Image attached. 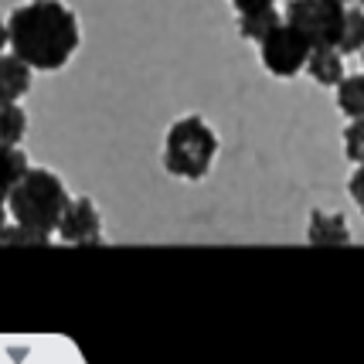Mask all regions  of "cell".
<instances>
[{"label":"cell","mask_w":364,"mask_h":364,"mask_svg":"<svg viewBox=\"0 0 364 364\" xmlns=\"http://www.w3.org/2000/svg\"><path fill=\"white\" fill-rule=\"evenodd\" d=\"M11 48V28H7V17H0V55Z\"/></svg>","instance_id":"19"},{"label":"cell","mask_w":364,"mask_h":364,"mask_svg":"<svg viewBox=\"0 0 364 364\" xmlns=\"http://www.w3.org/2000/svg\"><path fill=\"white\" fill-rule=\"evenodd\" d=\"M55 235L65 245H99L102 242V215H99L92 198H85V194L72 198L65 205L62 222L55 228Z\"/></svg>","instance_id":"6"},{"label":"cell","mask_w":364,"mask_h":364,"mask_svg":"<svg viewBox=\"0 0 364 364\" xmlns=\"http://www.w3.org/2000/svg\"><path fill=\"white\" fill-rule=\"evenodd\" d=\"M306 242L310 245H323V249H337V245H350V228L348 218L341 211H310L306 222Z\"/></svg>","instance_id":"7"},{"label":"cell","mask_w":364,"mask_h":364,"mask_svg":"<svg viewBox=\"0 0 364 364\" xmlns=\"http://www.w3.org/2000/svg\"><path fill=\"white\" fill-rule=\"evenodd\" d=\"M286 14H279L276 7H259V11H245V14H238V34L245 38V41H262L266 34L283 21Z\"/></svg>","instance_id":"12"},{"label":"cell","mask_w":364,"mask_h":364,"mask_svg":"<svg viewBox=\"0 0 364 364\" xmlns=\"http://www.w3.org/2000/svg\"><path fill=\"white\" fill-rule=\"evenodd\" d=\"M72 201V194L65 188V181L48 167H28V174L14 184V191L7 194V211L11 218L21 225H31L41 232H51L62 222L65 205Z\"/></svg>","instance_id":"3"},{"label":"cell","mask_w":364,"mask_h":364,"mask_svg":"<svg viewBox=\"0 0 364 364\" xmlns=\"http://www.w3.org/2000/svg\"><path fill=\"white\" fill-rule=\"evenodd\" d=\"M361 65H364V51H361Z\"/></svg>","instance_id":"22"},{"label":"cell","mask_w":364,"mask_h":364,"mask_svg":"<svg viewBox=\"0 0 364 364\" xmlns=\"http://www.w3.org/2000/svg\"><path fill=\"white\" fill-rule=\"evenodd\" d=\"M7 218H11V211H7V201H0V235H4V228H7Z\"/></svg>","instance_id":"20"},{"label":"cell","mask_w":364,"mask_h":364,"mask_svg":"<svg viewBox=\"0 0 364 364\" xmlns=\"http://www.w3.org/2000/svg\"><path fill=\"white\" fill-rule=\"evenodd\" d=\"M31 82H34V68L21 55H14V51L0 55V99L28 95L31 92Z\"/></svg>","instance_id":"9"},{"label":"cell","mask_w":364,"mask_h":364,"mask_svg":"<svg viewBox=\"0 0 364 364\" xmlns=\"http://www.w3.org/2000/svg\"><path fill=\"white\" fill-rule=\"evenodd\" d=\"M337 109L344 112L348 119L364 116V72L341 79V85H337Z\"/></svg>","instance_id":"13"},{"label":"cell","mask_w":364,"mask_h":364,"mask_svg":"<svg viewBox=\"0 0 364 364\" xmlns=\"http://www.w3.org/2000/svg\"><path fill=\"white\" fill-rule=\"evenodd\" d=\"M344 17H348L344 0H289L286 4V21L293 28H300L314 48L341 45Z\"/></svg>","instance_id":"5"},{"label":"cell","mask_w":364,"mask_h":364,"mask_svg":"<svg viewBox=\"0 0 364 364\" xmlns=\"http://www.w3.org/2000/svg\"><path fill=\"white\" fill-rule=\"evenodd\" d=\"M51 242V232H41V228H31V225H7L4 235H0V245H48Z\"/></svg>","instance_id":"15"},{"label":"cell","mask_w":364,"mask_h":364,"mask_svg":"<svg viewBox=\"0 0 364 364\" xmlns=\"http://www.w3.org/2000/svg\"><path fill=\"white\" fill-rule=\"evenodd\" d=\"M344 4H348V0H344Z\"/></svg>","instance_id":"23"},{"label":"cell","mask_w":364,"mask_h":364,"mask_svg":"<svg viewBox=\"0 0 364 364\" xmlns=\"http://www.w3.org/2000/svg\"><path fill=\"white\" fill-rule=\"evenodd\" d=\"M341 51L344 55H361L364 51V7H348V17H344V34H341Z\"/></svg>","instance_id":"14"},{"label":"cell","mask_w":364,"mask_h":364,"mask_svg":"<svg viewBox=\"0 0 364 364\" xmlns=\"http://www.w3.org/2000/svg\"><path fill=\"white\" fill-rule=\"evenodd\" d=\"M235 14H245V11H259V7H276V0H232Z\"/></svg>","instance_id":"18"},{"label":"cell","mask_w":364,"mask_h":364,"mask_svg":"<svg viewBox=\"0 0 364 364\" xmlns=\"http://www.w3.org/2000/svg\"><path fill=\"white\" fill-rule=\"evenodd\" d=\"M344 157L350 160V164H364V116H358V119H350L348 127H344Z\"/></svg>","instance_id":"16"},{"label":"cell","mask_w":364,"mask_h":364,"mask_svg":"<svg viewBox=\"0 0 364 364\" xmlns=\"http://www.w3.org/2000/svg\"><path fill=\"white\" fill-rule=\"evenodd\" d=\"M218 133L208 123L201 112H188V116H177L174 123L164 133V171L171 177L181 181H201L211 174L215 160H218Z\"/></svg>","instance_id":"2"},{"label":"cell","mask_w":364,"mask_h":364,"mask_svg":"<svg viewBox=\"0 0 364 364\" xmlns=\"http://www.w3.org/2000/svg\"><path fill=\"white\" fill-rule=\"evenodd\" d=\"M31 160L21 146H11V143H0V201H7V194L14 191V184L28 174Z\"/></svg>","instance_id":"10"},{"label":"cell","mask_w":364,"mask_h":364,"mask_svg":"<svg viewBox=\"0 0 364 364\" xmlns=\"http://www.w3.org/2000/svg\"><path fill=\"white\" fill-rule=\"evenodd\" d=\"M310 38L293 28L289 21H279L262 41H259V58H262V68L269 72L272 79H296L300 72H306V58H310Z\"/></svg>","instance_id":"4"},{"label":"cell","mask_w":364,"mask_h":364,"mask_svg":"<svg viewBox=\"0 0 364 364\" xmlns=\"http://www.w3.org/2000/svg\"><path fill=\"white\" fill-rule=\"evenodd\" d=\"M28 136V112L21 99H0V143L21 146Z\"/></svg>","instance_id":"11"},{"label":"cell","mask_w":364,"mask_h":364,"mask_svg":"<svg viewBox=\"0 0 364 364\" xmlns=\"http://www.w3.org/2000/svg\"><path fill=\"white\" fill-rule=\"evenodd\" d=\"M11 51L34 72H58L82 45L79 14L65 0H24L7 14Z\"/></svg>","instance_id":"1"},{"label":"cell","mask_w":364,"mask_h":364,"mask_svg":"<svg viewBox=\"0 0 364 364\" xmlns=\"http://www.w3.org/2000/svg\"><path fill=\"white\" fill-rule=\"evenodd\" d=\"M306 75L323 85V89H337L341 79L348 75L344 72V51L337 45H320L310 51V58H306Z\"/></svg>","instance_id":"8"},{"label":"cell","mask_w":364,"mask_h":364,"mask_svg":"<svg viewBox=\"0 0 364 364\" xmlns=\"http://www.w3.org/2000/svg\"><path fill=\"white\" fill-rule=\"evenodd\" d=\"M354 4H361V7H364V0H354Z\"/></svg>","instance_id":"21"},{"label":"cell","mask_w":364,"mask_h":364,"mask_svg":"<svg viewBox=\"0 0 364 364\" xmlns=\"http://www.w3.org/2000/svg\"><path fill=\"white\" fill-rule=\"evenodd\" d=\"M348 191H350V198H354V205H358V211L364 215V164L354 167V174L348 181Z\"/></svg>","instance_id":"17"}]
</instances>
